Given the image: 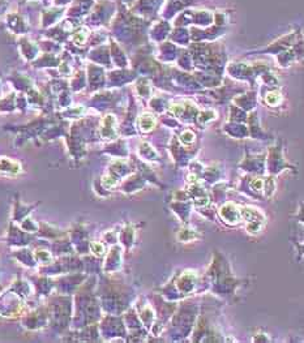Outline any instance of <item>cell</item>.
Listing matches in <instances>:
<instances>
[{
	"mask_svg": "<svg viewBox=\"0 0 304 343\" xmlns=\"http://www.w3.org/2000/svg\"><path fill=\"white\" fill-rule=\"evenodd\" d=\"M139 123L141 124L142 129L148 131V129H150L154 125V119H153L152 115H142V118L139 120Z\"/></svg>",
	"mask_w": 304,
	"mask_h": 343,
	"instance_id": "1",
	"label": "cell"
}]
</instances>
